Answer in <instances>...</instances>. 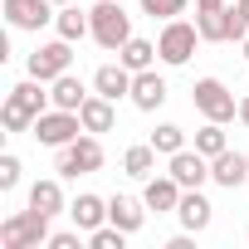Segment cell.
Masks as SVG:
<instances>
[{"mask_svg": "<svg viewBox=\"0 0 249 249\" xmlns=\"http://www.w3.org/2000/svg\"><path fill=\"white\" fill-rule=\"evenodd\" d=\"M49 107H54L49 83L25 78V83H15V88H10L5 107H0V122H5V132H35V117H39V112H49Z\"/></svg>", "mask_w": 249, "mask_h": 249, "instance_id": "obj_1", "label": "cell"}, {"mask_svg": "<svg viewBox=\"0 0 249 249\" xmlns=\"http://www.w3.org/2000/svg\"><path fill=\"white\" fill-rule=\"evenodd\" d=\"M54 171H59L64 181H78V176H93V171H103V142H98V132H78L69 147H59V157H54Z\"/></svg>", "mask_w": 249, "mask_h": 249, "instance_id": "obj_2", "label": "cell"}, {"mask_svg": "<svg viewBox=\"0 0 249 249\" xmlns=\"http://www.w3.org/2000/svg\"><path fill=\"white\" fill-rule=\"evenodd\" d=\"M88 20H93V39L107 54H117L122 44L132 39V15L122 10V0H98V5L88 10Z\"/></svg>", "mask_w": 249, "mask_h": 249, "instance_id": "obj_3", "label": "cell"}, {"mask_svg": "<svg viewBox=\"0 0 249 249\" xmlns=\"http://www.w3.org/2000/svg\"><path fill=\"white\" fill-rule=\"evenodd\" d=\"M49 215H39V210H20V215H10V220H0V249H39V244H49Z\"/></svg>", "mask_w": 249, "mask_h": 249, "instance_id": "obj_4", "label": "cell"}, {"mask_svg": "<svg viewBox=\"0 0 249 249\" xmlns=\"http://www.w3.org/2000/svg\"><path fill=\"white\" fill-rule=\"evenodd\" d=\"M196 44H205V39H200L196 20H181V15H176V20H166V25H161V35H157V54H161V64H166V69L191 64Z\"/></svg>", "mask_w": 249, "mask_h": 249, "instance_id": "obj_5", "label": "cell"}, {"mask_svg": "<svg viewBox=\"0 0 249 249\" xmlns=\"http://www.w3.org/2000/svg\"><path fill=\"white\" fill-rule=\"evenodd\" d=\"M191 103H196V112L210 117V122H234V117H239V103H234V93H230L220 78H196Z\"/></svg>", "mask_w": 249, "mask_h": 249, "instance_id": "obj_6", "label": "cell"}, {"mask_svg": "<svg viewBox=\"0 0 249 249\" xmlns=\"http://www.w3.org/2000/svg\"><path fill=\"white\" fill-rule=\"evenodd\" d=\"M78 132H83V117L69 112V107H49V112L35 117V142H39V147H54V152H59V147H69Z\"/></svg>", "mask_w": 249, "mask_h": 249, "instance_id": "obj_7", "label": "cell"}, {"mask_svg": "<svg viewBox=\"0 0 249 249\" xmlns=\"http://www.w3.org/2000/svg\"><path fill=\"white\" fill-rule=\"evenodd\" d=\"M196 30H200V39L205 44H225V39H244L249 35V25L239 20V10L234 5H220V10H196Z\"/></svg>", "mask_w": 249, "mask_h": 249, "instance_id": "obj_8", "label": "cell"}, {"mask_svg": "<svg viewBox=\"0 0 249 249\" xmlns=\"http://www.w3.org/2000/svg\"><path fill=\"white\" fill-rule=\"evenodd\" d=\"M30 78H39V83H54L59 73H69L73 69V44L69 39H49V44H39L35 54H30Z\"/></svg>", "mask_w": 249, "mask_h": 249, "instance_id": "obj_9", "label": "cell"}, {"mask_svg": "<svg viewBox=\"0 0 249 249\" xmlns=\"http://www.w3.org/2000/svg\"><path fill=\"white\" fill-rule=\"evenodd\" d=\"M54 15H59V5L54 0H5V25L10 30H44V25H54Z\"/></svg>", "mask_w": 249, "mask_h": 249, "instance_id": "obj_10", "label": "cell"}, {"mask_svg": "<svg viewBox=\"0 0 249 249\" xmlns=\"http://www.w3.org/2000/svg\"><path fill=\"white\" fill-rule=\"evenodd\" d=\"M181 191H186V186H181L171 171H161V176H147V181H142V200H147V210H157V215H176Z\"/></svg>", "mask_w": 249, "mask_h": 249, "instance_id": "obj_11", "label": "cell"}, {"mask_svg": "<svg viewBox=\"0 0 249 249\" xmlns=\"http://www.w3.org/2000/svg\"><path fill=\"white\" fill-rule=\"evenodd\" d=\"M166 161H171L166 171H171L186 191H200V186L210 181V157H200L196 147H181V152H176V157H166Z\"/></svg>", "mask_w": 249, "mask_h": 249, "instance_id": "obj_12", "label": "cell"}, {"mask_svg": "<svg viewBox=\"0 0 249 249\" xmlns=\"http://www.w3.org/2000/svg\"><path fill=\"white\" fill-rule=\"evenodd\" d=\"M210 181H215V186H225V191H234V186H249V152H234V147H225L220 157H210Z\"/></svg>", "mask_w": 249, "mask_h": 249, "instance_id": "obj_13", "label": "cell"}, {"mask_svg": "<svg viewBox=\"0 0 249 249\" xmlns=\"http://www.w3.org/2000/svg\"><path fill=\"white\" fill-rule=\"evenodd\" d=\"M166 78L157 73V69H142V73H132V103L142 107V112H157L161 103H166Z\"/></svg>", "mask_w": 249, "mask_h": 249, "instance_id": "obj_14", "label": "cell"}, {"mask_svg": "<svg viewBox=\"0 0 249 249\" xmlns=\"http://www.w3.org/2000/svg\"><path fill=\"white\" fill-rule=\"evenodd\" d=\"M176 220H181V230H191V234H200V230H210V220H215V205L200 196V191H181V205H176Z\"/></svg>", "mask_w": 249, "mask_h": 249, "instance_id": "obj_15", "label": "cell"}, {"mask_svg": "<svg viewBox=\"0 0 249 249\" xmlns=\"http://www.w3.org/2000/svg\"><path fill=\"white\" fill-rule=\"evenodd\" d=\"M93 93H103V98H112V103H117V98H132V69L122 64V59H117V64H103V69L93 73Z\"/></svg>", "mask_w": 249, "mask_h": 249, "instance_id": "obj_16", "label": "cell"}, {"mask_svg": "<svg viewBox=\"0 0 249 249\" xmlns=\"http://www.w3.org/2000/svg\"><path fill=\"white\" fill-rule=\"evenodd\" d=\"M107 220H112L117 230L137 234V230L147 225V200H137V196H107Z\"/></svg>", "mask_w": 249, "mask_h": 249, "instance_id": "obj_17", "label": "cell"}, {"mask_svg": "<svg viewBox=\"0 0 249 249\" xmlns=\"http://www.w3.org/2000/svg\"><path fill=\"white\" fill-rule=\"evenodd\" d=\"M64 176H44V181H35L30 186V210H39V215H69V205H64V186H59Z\"/></svg>", "mask_w": 249, "mask_h": 249, "instance_id": "obj_18", "label": "cell"}, {"mask_svg": "<svg viewBox=\"0 0 249 249\" xmlns=\"http://www.w3.org/2000/svg\"><path fill=\"white\" fill-rule=\"evenodd\" d=\"M69 220H73L83 234H93L98 225H107V200H103V196H93V191H83L78 200H69Z\"/></svg>", "mask_w": 249, "mask_h": 249, "instance_id": "obj_19", "label": "cell"}, {"mask_svg": "<svg viewBox=\"0 0 249 249\" xmlns=\"http://www.w3.org/2000/svg\"><path fill=\"white\" fill-rule=\"evenodd\" d=\"M83 117V132H112V122H117V103L103 98V93H88V103L78 107Z\"/></svg>", "mask_w": 249, "mask_h": 249, "instance_id": "obj_20", "label": "cell"}, {"mask_svg": "<svg viewBox=\"0 0 249 249\" xmlns=\"http://www.w3.org/2000/svg\"><path fill=\"white\" fill-rule=\"evenodd\" d=\"M49 98H54V107L78 112V107L88 103V88H83V78H73V69H69V73H59V78L49 83Z\"/></svg>", "mask_w": 249, "mask_h": 249, "instance_id": "obj_21", "label": "cell"}, {"mask_svg": "<svg viewBox=\"0 0 249 249\" xmlns=\"http://www.w3.org/2000/svg\"><path fill=\"white\" fill-rule=\"evenodd\" d=\"M157 147L152 142H137V147H127V152H122V171H127L132 181H147V176H157Z\"/></svg>", "mask_w": 249, "mask_h": 249, "instance_id": "obj_22", "label": "cell"}, {"mask_svg": "<svg viewBox=\"0 0 249 249\" xmlns=\"http://www.w3.org/2000/svg\"><path fill=\"white\" fill-rule=\"evenodd\" d=\"M117 59L127 64L132 73H142V69H157V59H161V54H157V44H152V39H142V35H132L127 44L117 49Z\"/></svg>", "mask_w": 249, "mask_h": 249, "instance_id": "obj_23", "label": "cell"}, {"mask_svg": "<svg viewBox=\"0 0 249 249\" xmlns=\"http://www.w3.org/2000/svg\"><path fill=\"white\" fill-rule=\"evenodd\" d=\"M54 30H59V39L78 44L83 35H93V20H88L78 5H59V15H54Z\"/></svg>", "mask_w": 249, "mask_h": 249, "instance_id": "obj_24", "label": "cell"}, {"mask_svg": "<svg viewBox=\"0 0 249 249\" xmlns=\"http://www.w3.org/2000/svg\"><path fill=\"white\" fill-rule=\"evenodd\" d=\"M225 147H230V137H225V122H210V117H205V127L196 132V152H200V157H220Z\"/></svg>", "mask_w": 249, "mask_h": 249, "instance_id": "obj_25", "label": "cell"}, {"mask_svg": "<svg viewBox=\"0 0 249 249\" xmlns=\"http://www.w3.org/2000/svg\"><path fill=\"white\" fill-rule=\"evenodd\" d=\"M147 142H152V147H157L161 157H176V152L186 147V127H176V122H161V127H157V132H152Z\"/></svg>", "mask_w": 249, "mask_h": 249, "instance_id": "obj_26", "label": "cell"}, {"mask_svg": "<svg viewBox=\"0 0 249 249\" xmlns=\"http://www.w3.org/2000/svg\"><path fill=\"white\" fill-rule=\"evenodd\" d=\"M191 10V0H142V15H152V20H176V15H186Z\"/></svg>", "mask_w": 249, "mask_h": 249, "instance_id": "obj_27", "label": "cell"}, {"mask_svg": "<svg viewBox=\"0 0 249 249\" xmlns=\"http://www.w3.org/2000/svg\"><path fill=\"white\" fill-rule=\"evenodd\" d=\"M122 244H127V230H117L112 220H107V225H98V230L88 234V249H122Z\"/></svg>", "mask_w": 249, "mask_h": 249, "instance_id": "obj_28", "label": "cell"}, {"mask_svg": "<svg viewBox=\"0 0 249 249\" xmlns=\"http://www.w3.org/2000/svg\"><path fill=\"white\" fill-rule=\"evenodd\" d=\"M15 186H20V157L5 152L0 157V191H15Z\"/></svg>", "mask_w": 249, "mask_h": 249, "instance_id": "obj_29", "label": "cell"}, {"mask_svg": "<svg viewBox=\"0 0 249 249\" xmlns=\"http://www.w3.org/2000/svg\"><path fill=\"white\" fill-rule=\"evenodd\" d=\"M78 234H83L78 225H73V230H54V234H49V249H78V244H83Z\"/></svg>", "mask_w": 249, "mask_h": 249, "instance_id": "obj_30", "label": "cell"}, {"mask_svg": "<svg viewBox=\"0 0 249 249\" xmlns=\"http://www.w3.org/2000/svg\"><path fill=\"white\" fill-rule=\"evenodd\" d=\"M220 5H230V0H196V10H220Z\"/></svg>", "mask_w": 249, "mask_h": 249, "instance_id": "obj_31", "label": "cell"}, {"mask_svg": "<svg viewBox=\"0 0 249 249\" xmlns=\"http://www.w3.org/2000/svg\"><path fill=\"white\" fill-rule=\"evenodd\" d=\"M239 122H244V127H249V93L239 98Z\"/></svg>", "mask_w": 249, "mask_h": 249, "instance_id": "obj_32", "label": "cell"}, {"mask_svg": "<svg viewBox=\"0 0 249 249\" xmlns=\"http://www.w3.org/2000/svg\"><path fill=\"white\" fill-rule=\"evenodd\" d=\"M239 49H244V59H249V35H244V39H239Z\"/></svg>", "mask_w": 249, "mask_h": 249, "instance_id": "obj_33", "label": "cell"}, {"mask_svg": "<svg viewBox=\"0 0 249 249\" xmlns=\"http://www.w3.org/2000/svg\"><path fill=\"white\" fill-rule=\"evenodd\" d=\"M54 5H73V0H54Z\"/></svg>", "mask_w": 249, "mask_h": 249, "instance_id": "obj_34", "label": "cell"}]
</instances>
